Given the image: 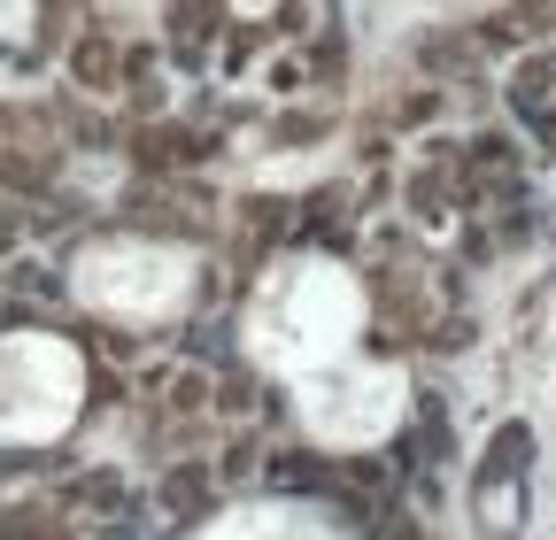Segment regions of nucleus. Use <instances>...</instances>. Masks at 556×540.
<instances>
[{"label":"nucleus","instance_id":"f03ea898","mask_svg":"<svg viewBox=\"0 0 556 540\" xmlns=\"http://www.w3.org/2000/svg\"><path fill=\"white\" fill-rule=\"evenodd\" d=\"M193 279H201L193 247L139 240V232L93 240V247H78V262H70V294H78L93 317H109V324H170L193 301Z\"/></svg>","mask_w":556,"mask_h":540},{"label":"nucleus","instance_id":"f257e3e1","mask_svg":"<svg viewBox=\"0 0 556 540\" xmlns=\"http://www.w3.org/2000/svg\"><path fill=\"white\" fill-rule=\"evenodd\" d=\"M364 324H371V301L356 286V270L332 262V255H278L248 309H240V348L255 356V371L270 378H309L340 356H356L364 340Z\"/></svg>","mask_w":556,"mask_h":540},{"label":"nucleus","instance_id":"39448f33","mask_svg":"<svg viewBox=\"0 0 556 540\" xmlns=\"http://www.w3.org/2000/svg\"><path fill=\"white\" fill-rule=\"evenodd\" d=\"M193 540H348V532L317 502H240V510H217Z\"/></svg>","mask_w":556,"mask_h":540},{"label":"nucleus","instance_id":"0eeeda50","mask_svg":"<svg viewBox=\"0 0 556 540\" xmlns=\"http://www.w3.org/2000/svg\"><path fill=\"white\" fill-rule=\"evenodd\" d=\"M116 9H155V0H116Z\"/></svg>","mask_w":556,"mask_h":540},{"label":"nucleus","instance_id":"20e7f679","mask_svg":"<svg viewBox=\"0 0 556 540\" xmlns=\"http://www.w3.org/2000/svg\"><path fill=\"white\" fill-rule=\"evenodd\" d=\"M86 410V356L62 332H0V448H47Z\"/></svg>","mask_w":556,"mask_h":540},{"label":"nucleus","instance_id":"423d86ee","mask_svg":"<svg viewBox=\"0 0 556 540\" xmlns=\"http://www.w3.org/2000/svg\"><path fill=\"white\" fill-rule=\"evenodd\" d=\"M31 16L39 0H0V39H31Z\"/></svg>","mask_w":556,"mask_h":540},{"label":"nucleus","instance_id":"7ed1b4c3","mask_svg":"<svg viewBox=\"0 0 556 540\" xmlns=\"http://www.w3.org/2000/svg\"><path fill=\"white\" fill-rule=\"evenodd\" d=\"M287 394H294L302 433H309L317 448H332V455L379 448V440H394L402 417H409V371H402V363H379V356H364V348L340 356V363H325V371H309V378H294Z\"/></svg>","mask_w":556,"mask_h":540}]
</instances>
